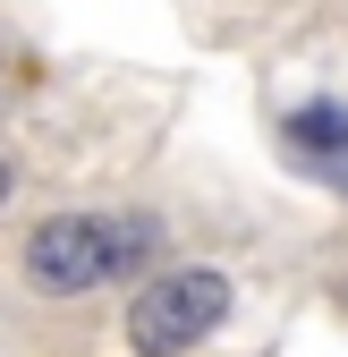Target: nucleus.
Listing matches in <instances>:
<instances>
[{"mask_svg": "<svg viewBox=\"0 0 348 357\" xmlns=\"http://www.w3.org/2000/svg\"><path fill=\"white\" fill-rule=\"evenodd\" d=\"M289 137H297V145H315V153H348V119L315 102V111H297V128H289Z\"/></svg>", "mask_w": 348, "mask_h": 357, "instance_id": "3", "label": "nucleus"}, {"mask_svg": "<svg viewBox=\"0 0 348 357\" xmlns=\"http://www.w3.org/2000/svg\"><path fill=\"white\" fill-rule=\"evenodd\" d=\"M153 221H102V213H60V221H42V230L26 238V281L42 298H85V289H102L111 273H127V264H145L153 255Z\"/></svg>", "mask_w": 348, "mask_h": 357, "instance_id": "1", "label": "nucleus"}, {"mask_svg": "<svg viewBox=\"0 0 348 357\" xmlns=\"http://www.w3.org/2000/svg\"><path fill=\"white\" fill-rule=\"evenodd\" d=\"M221 315H230V273H212V264L161 273L127 298V349L136 357H179L204 332H221Z\"/></svg>", "mask_w": 348, "mask_h": 357, "instance_id": "2", "label": "nucleus"}, {"mask_svg": "<svg viewBox=\"0 0 348 357\" xmlns=\"http://www.w3.org/2000/svg\"><path fill=\"white\" fill-rule=\"evenodd\" d=\"M9 188H17V170H9V162H0V204H9Z\"/></svg>", "mask_w": 348, "mask_h": 357, "instance_id": "4", "label": "nucleus"}]
</instances>
